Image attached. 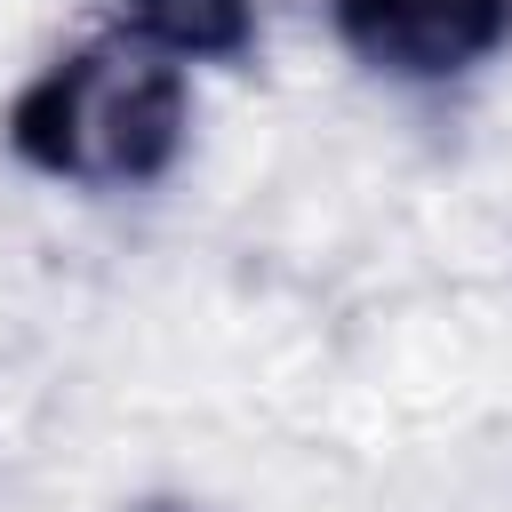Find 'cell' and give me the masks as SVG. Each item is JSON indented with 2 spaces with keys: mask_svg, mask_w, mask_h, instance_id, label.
<instances>
[{
  "mask_svg": "<svg viewBox=\"0 0 512 512\" xmlns=\"http://www.w3.org/2000/svg\"><path fill=\"white\" fill-rule=\"evenodd\" d=\"M184 64L104 32L72 56H56L16 104H8V144L24 168L56 184H152L184 152Z\"/></svg>",
  "mask_w": 512,
  "mask_h": 512,
  "instance_id": "6da1fadb",
  "label": "cell"
},
{
  "mask_svg": "<svg viewBox=\"0 0 512 512\" xmlns=\"http://www.w3.org/2000/svg\"><path fill=\"white\" fill-rule=\"evenodd\" d=\"M152 512H176V504H152Z\"/></svg>",
  "mask_w": 512,
  "mask_h": 512,
  "instance_id": "277c9868",
  "label": "cell"
},
{
  "mask_svg": "<svg viewBox=\"0 0 512 512\" xmlns=\"http://www.w3.org/2000/svg\"><path fill=\"white\" fill-rule=\"evenodd\" d=\"M336 40L392 80H456L512 40V0H328Z\"/></svg>",
  "mask_w": 512,
  "mask_h": 512,
  "instance_id": "7a4b0ae2",
  "label": "cell"
},
{
  "mask_svg": "<svg viewBox=\"0 0 512 512\" xmlns=\"http://www.w3.org/2000/svg\"><path fill=\"white\" fill-rule=\"evenodd\" d=\"M120 32L160 48V56H200V64H232L256 48V0H112Z\"/></svg>",
  "mask_w": 512,
  "mask_h": 512,
  "instance_id": "3957f363",
  "label": "cell"
}]
</instances>
